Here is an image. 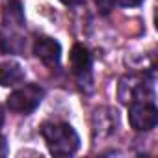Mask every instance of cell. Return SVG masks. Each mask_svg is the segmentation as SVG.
Wrapping results in <instances>:
<instances>
[{"label":"cell","instance_id":"6da1fadb","mask_svg":"<svg viewBox=\"0 0 158 158\" xmlns=\"http://www.w3.org/2000/svg\"><path fill=\"white\" fill-rule=\"evenodd\" d=\"M41 134L54 156H71L80 147L76 130L67 123H43Z\"/></svg>","mask_w":158,"mask_h":158},{"label":"cell","instance_id":"7a4b0ae2","mask_svg":"<svg viewBox=\"0 0 158 158\" xmlns=\"http://www.w3.org/2000/svg\"><path fill=\"white\" fill-rule=\"evenodd\" d=\"M119 101L128 104V102H136V101H147L152 102L154 99V89H152V80H149L147 76L141 74H128L123 76L119 82Z\"/></svg>","mask_w":158,"mask_h":158},{"label":"cell","instance_id":"3957f363","mask_svg":"<svg viewBox=\"0 0 158 158\" xmlns=\"http://www.w3.org/2000/svg\"><path fill=\"white\" fill-rule=\"evenodd\" d=\"M43 95L45 91L37 84H28L8 97V108L17 114H32L39 106Z\"/></svg>","mask_w":158,"mask_h":158},{"label":"cell","instance_id":"277c9868","mask_svg":"<svg viewBox=\"0 0 158 158\" xmlns=\"http://www.w3.org/2000/svg\"><path fill=\"white\" fill-rule=\"evenodd\" d=\"M128 123L138 132H147V130L154 128L158 123V110H156L154 102H147V101L130 102Z\"/></svg>","mask_w":158,"mask_h":158},{"label":"cell","instance_id":"5b68a950","mask_svg":"<svg viewBox=\"0 0 158 158\" xmlns=\"http://www.w3.org/2000/svg\"><path fill=\"white\" fill-rule=\"evenodd\" d=\"M34 54L48 67H56L61 58V45L52 37H37L34 43Z\"/></svg>","mask_w":158,"mask_h":158},{"label":"cell","instance_id":"8992f818","mask_svg":"<svg viewBox=\"0 0 158 158\" xmlns=\"http://www.w3.org/2000/svg\"><path fill=\"white\" fill-rule=\"evenodd\" d=\"M69 63H71L73 73L78 78L88 76L91 73V54H89V50L82 45H74L73 50H71V56H69Z\"/></svg>","mask_w":158,"mask_h":158},{"label":"cell","instance_id":"52a82bcc","mask_svg":"<svg viewBox=\"0 0 158 158\" xmlns=\"http://www.w3.org/2000/svg\"><path fill=\"white\" fill-rule=\"evenodd\" d=\"M24 80V69L17 63V61H4L0 63V86L4 88H11L17 86Z\"/></svg>","mask_w":158,"mask_h":158},{"label":"cell","instance_id":"ba28073f","mask_svg":"<svg viewBox=\"0 0 158 158\" xmlns=\"http://www.w3.org/2000/svg\"><path fill=\"white\" fill-rule=\"evenodd\" d=\"M4 24L6 26H23L24 24V11L19 0H10L4 8Z\"/></svg>","mask_w":158,"mask_h":158},{"label":"cell","instance_id":"9c48e42d","mask_svg":"<svg viewBox=\"0 0 158 158\" xmlns=\"http://www.w3.org/2000/svg\"><path fill=\"white\" fill-rule=\"evenodd\" d=\"M114 4H115V0H95V6L99 8L102 15H108L114 10Z\"/></svg>","mask_w":158,"mask_h":158},{"label":"cell","instance_id":"30bf717a","mask_svg":"<svg viewBox=\"0 0 158 158\" xmlns=\"http://www.w3.org/2000/svg\"><path fill=\"white\" fill-rule=\"evenodd\" d=\"M117 2H119L121 6H128V8H132V6H138L141 0H117Z\"/></svg>","mask_w":158,"mask_h":158},{"label":"cell","instance_id":"8fae6325","mask_svg":"<svg viewBox=\"0 0 158 158\" xmlns=\"http://www.w3.org/2000/svg\"><path fill=\"white\" fill-rule=\"evenodd\" d=\"M8 152V145H6V138L0 136V156H4Z\"/></svg>","mask_w":158,"mask_h":158},{"label":"cell","instance_id":"7c38bea8","mask_svg":"<svg viewBox=\"0 0 158 158\" xmlns=\"http://www.w3.org/2000/svg\"><path fill=\"white\" fill-rule=\"evenodd\" d=\"M63 4H67V6H78V4H82L84 0H61Z\"/></svg>","mask_w":158,"mask_h":158},{"label":"cell","instance_id":"4fadbf2b","mask_svg":"<svg viewBox=\"0 0 158 158\" xmlns=\"http://www.w3.org/2000/svg\"><path fill=\"white\" fill-rule=\"evenodd\" d=\"M2 123H4V112H2V106H0V127H2Z\"/></svg>","mask_w":158,"mask_h":158},{"label":"cell","instance_id":"5bb4252c","mask_svg":"<svg viewBox=\"0 0 158 158\" xmlns=\"http://www.w3.org/2000/svg\"><path fill=\"white\" fill-rule=\"evenodd\" d=\"M0 52H4V50H2V43H0Z\"/></svg>","mask_w":158,"mask_h":158}]
</instances>
